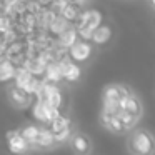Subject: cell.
Returning <instances> with one entry per match:
<instances>
[{"instance_id":"obj_8","label":"cell","mask_w":155,"mask_h":155,"mask_svg":"<svg viewBox=\"0 0 155 155\" xmlns=\"http://www.w3.org/2000/svg\"><path fill=\"white\" fill-rule=\"evenodd\" d=\"M55 143V137L50 132V128H38L37 138L34 142V147L37 148H50Z\"/></svg>"},{"instance_id":"obj_17","label":"cell","mask_w":155,"mask_h":155,"mask_svg":"<svg viewBox=\"0 0 155 155\" xmlns=\"http://www.w3.org/2000/svg\"><path fill=\"white\" fill-rule=\"evenodd\" d=\"M60 12H62V17H64L65 20L75 22L78 18V15H80V7H78L77 4H70V2H67Z\"/></svg>"},{"instance_id":"obj_15","label":"cell","mask_w":155,"mask_h":155,"mask_svg":"<svg viewBox=\"0 0 155 155\" xmlns=\"http://www.w3.org/2000/svg\"><path fill=\"white\" fill-rule=\"evenodd\" d=\"M48 124H50V132L54 135H57V134H60V132L70 128V120H68L67 117H62V115H57V117L52 118Z\"/></svg>"},{"instance_id":"obj_19","label":"cell","mask_w":155,"mask_h":155,"mask_svg":"<svg viewBox=\"0 0 155 155\" xmlns=\"http://www.w3.org/2000/svg\"><path fill=\"white\" fill-rule=\"evenodd\" d=\"M72 147H74V150L78 152V153H87V152L90 150V142H88V138L84 137V135H75V137L72 138Z\"/></svg>"},{"instance_id":"obj_12","label":"cell","mask_w":155,"mask_h":155,"mask_svg":"<svg viewBox=\"0 0 155 155\" xmlns=\"http://www.w3.org/2000/svg\"><path fill=\"white\" fill-rule=\"evenodd\" d=\"M118 107L124 108V110H127V112H130V114H134L135 117L140 114V105H138L137 98H135L134 95H130V94H127L125 97H122L120 100H118Z\"/></svg>"},{"instance_id":"obj_14","label":"cell","mask_w":155,"mask_h":155,"mask_svg":"<svg viewBox=\"0 0 155 155\" xmlns=\"http://www.w3.org/2000/svg\"><path fill=\"white\" fill-rule=\"evenodd\" d=\"M128 94V90L125 87H118V85H112V87H107L105 90V95H104V100H108V102H118L122 97Z\"/></svg>"},{"instance_id":"obj_4","label":"cell","mask_w":155,"mask_h":155,"mask_svg":"<svg viewBox=\"0 0 155 155\" xmlns=\"http://www.w3.org/2000/svg\"><path fill=\"white\" fill-rule=\"evenodd\" d=\"M58 114V108L55 107H50L48 104H45V102L38 100L37 104L34 105V117L37 118L38 122H50L52 118H55Z\"/></svg>"},{"instance_id":"obj_22","label":"cell","mask_w":155,"mask_h":155,"mask_svg":"<svg viewBox=\"0 0 155 155\" xmlns=\"http://www.w3.org/2000/svg\"><path fill=\"white\" fill-rule=\"evenodd\" d=\"M105 125H107L108 128H112L114 132H124L125 130V125L122 124V120L117 117V115H112V117L107 120V124H105Z\"/></svg>"},{"instance_id":"obj_2","label":"cell","mask_w":155,"mask_h":155,"mask_svg":"<svg viewBox=\"0 0 155 155\" xmlns=\"http://www.w3.org/2000/svg\"><path fill=\"white\" fill-rule=\"evenodd\" d=\"M35 94H37L38 100L48 104L50 107L58 108L62 105V94L58 92V88L55 87L52 82H50V84H40V87L37 88Z\"/></svg>"},{"instance_id":"obj_20","label":"cell","mask_w":155,"mask_h":155,"mask_svg":"<svg viewBox=\"0 0 155 155\" xmlns=\"http://www.w3.org/2000/svg\"><path fill=\"white\" fill-rule=\"evenodd\" d=\"M37 134H38V127H35V125H25L20 130V135L24 137V140L28 145H34L35 138H37Z\"/></svg>"},{"instance_id":"obj_11","label":"cell","mask_w":155,"mask_h":155,"mask_svg":"<svg viewBox=\"0 0 155 155\" xmlns=\"http://www.w3.org/2000/svg\"><path fill=\"white\" fill-rule=\"evenodd\" d=\"M77 37H78L77 28H72L70 25H68V27L58 35V44H60V47H64V48H70L72 45L77 42Z\"/></svg>"},{"instance_id":"obj_24","label":"cell","mask_w":155,"mask_h":155,"mask_svg":"<svg viewBox=\"0 0 155 155\" xmlns=\"http://www.w3.org/2000/svg\"><path fill=\"white\" fill-rule=\"evenodd\" d=\"M152 4H153V5H155V0H152Z\"/></svg>"},{"instance_id":"obj_6","label":"cell","mask_w":155,"mask_h":155,"mask_svg":"<svg viewBox=\"0 0 155 155\" xmlns=\"http://www.w3.org/2000/svg\"><path fill=\"white\" fill-rule=\"evenodd\" d=\"M7 142H8V148H10L14 153H24V152H27L28 147H30V145L24 140L20 132H8Z\"/></svg>"},{"instance_id":"obj_21","label":"cell","mask_w":155,"mask_h":155,"mask_svg":"<svg viewBox=\"0 0 155 155\" xmlns=\"http://www.w3.org/2000/svg\"><path fill=\"white\" fill-rule=\"evenodd\" d=\"M118 118L122 120V124L125 125V127H132V125L135 124V120H137V117H135L134 114H130V112H127V110H124V108H118V112L117 114Z\"/></svg>"},{"instance_id":"obj_3","label":"cell","mask_w":155,"mask_h":155,"mask_svg":"<svg viewBox=\"0 0 155 155\" xmlns=\"http://www.w3.org/2000/svg\"><path fill=\"white\" fill-rule=\"evenodd\" d=\"M132 150L137 153H150L153 150V140L148 134L145 132H138L135 137L132 138Z\"/></svg>"},{"instance_id":"obj_10","label":"cell","mask_w":155,"mask_h":155,"mask_svg":"<svg viewBox=\"0 0 155 155\" xmlns=\"http://www.w3.org/2000/svg\"><path fill=\"white\" fill-rule=\"evenodd\" d=\"M60 67H62V75H64V78L67 82L78 80V77H80V68H78V65L72 64L68 60H62Z\"/></svg>"},{"instance_id":"obj_18","label":"cell","mask_w":155,"mask_h":155,"mask_svg":"<svg viewBox=\"0 0 155 155\" xmlns=\"http://www.w3.org/2000/svg\"><path fill=\"white\" fill-rule=\"evenodd\" d=\"M67 27H68V20H65L64 17H57V15H55V17L48 22V30L54 35H60Z\"/></svg>"},{"instance_id":"obj_16","label":"cell","mask_w":155,"mask_h":155,"mask_svg":"<svg viewBox=\"0 0 155 155\" xmlns=\"http://www.w3.org/2000/svg\"><path fill=\"white\" fill-rule=\"evenodd\" d=\"M108 38H110V28L105 27V25H98V27L92 32L90 40H94L97 45H104L105 42H108Z\"/></svg>"},{"instance_id":"obj_1","label":"cell","mask_w":155,"mask_h":155,"mask_svg":"<svg viewBox=\"0 0 155 155\" xmlns=\"http://www.w3.org/2000/svg\"><path fill=\"white\" fill-rule=\"evenodd\" d=\"M78 24H77V34L80 35L84 40H90L92 32L100 25L102 15L97 10H87V12H80L78 15Z\"/></svg>"},{"instance_id":"obj_5","label":"cell","mask_w":155,"mask_h":155,"mask_svg":"<svg viewBox=\"0 0 155 155\" xmlns=\"http://www.w3.org/2000/svg\"><path fill=\"white\" fill-rule=\"evenodd\" d=\"M70 57H72V60H75V62H84V60H87L88 57H90V54H92V47L87 44L85 40H82V42H75L74 45L70 47Z\"/></svg>"},{"instance_id":"obj_13","label":"cell","mask_w":155,"mask_h":155,"mask_svg":"<svg viewBox=\"0 0 155 155\" xmlns=\"http://www.w3.org/2000/svg\"><path fill=\"white\" fill-rule=\"evenodd\" d=\"M15 65L10 60H5L2 58L0 60V82H8L15 77Z\"/></svg>"},{"instance_id":"obj_7","label":"cell","mask_w":155,"mask_h":155,"mask_svg":"<svg viewBox=\"0 0 155 155\" xmlns=\"http://www.w3.org/2000/svg\"><path fill=\"white\" fill-rule=\"evenodd\" d=\"M8 97H10V100L14 102L15 105H18V107H25V105H28V102H30V94L17 84L8 88Z\"/></svg>"},{"instance_id":"obj_9","label":"cell","mask_w":155,"mask_h":155,"mask_svg":"<svg viewBox=\"0 0 155 155\" xmlns=\"http://www.w3.org/2000/svg\"><path fill=\"white\" fill-rule=\"evenodd\" d=\"M44 74H45V78H47L48 82H52V84H55V82H60L62 78H64V75H62L60 62H57V60H50V62H47Z\"/></svg>"},{"instance_id":"obj_23","label":"cell","mask_w":155,"mask_h":155,"mask_svg":"<svg viewBox=\"0 0 155 155\" xmlns=\"http://www.w3.org/2000/svg\"><path fill=\"white\" fill-rule=\"evenodd\" d=\"M10 28H12V18L2 15V17H0V32L5 34V32H8Z\"/></svg>"}]
</instances>
